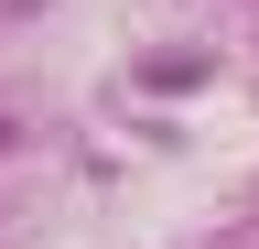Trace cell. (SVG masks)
<instances>
[{"label":"cell","instance_id":"obj_1","mask_svg":"<svg viewBox=\"0 0 259 249\" xmlns=\"http://www.w3.org/2000/svg\"><path fill=\"white\" fill-rule=\"evenodd\" d=\"M0 152H11V119H0Z\"/></svg>","mask_w":259,"mask_h":249}]
</instances>
